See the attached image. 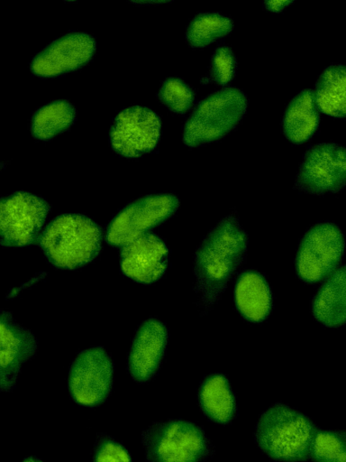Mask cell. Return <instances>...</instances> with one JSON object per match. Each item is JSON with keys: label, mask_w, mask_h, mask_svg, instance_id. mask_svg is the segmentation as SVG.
<instances>
[{"label": "cell", "mask_w": 346, "mask_h": 462, "mask_svg": "<svg viewBox=\"0 0 346 462\" xmlns=\"http://www.w3.org/2000/svg\"><path fill=\"white\" fill-rule=\"evenodd\" d=\"M247 235L238 218L224 217L207 234L195 254V291L201 314L214 305L241 263Z\"/></svg>", "instance_id": "6da1fadb"}, {"label": "cell", "mask_w": 346, "mask_h": 462, "mask_svg": "<svg viewBox=\"0 0 346 462\" xmlns=\"http://www.w3.org/2000/svg\"><path fill=\"white\" fill-rule=\"evenodd\" d=\"M315 424L302 412L275 403L259 418L255 428L258 447L278 462H302L309 458Z\"/></svg>", "instance_id": "7a4b0ae2"}, {"label": "cell", "mask_w": 346, "mask_h": 462, "mask_svg": "<svg viewBox=\"0 0 346 462\" xmlns=\"http://www.w3.org/2000/svg\"><path fill=\"white\" fill-rule=\"evenodd\" d=\"M102 233L86 216L65 214L53 219L40 235L39 244L50 262L72 269L91 262L99 253Z\"/></svg>", "instance_id": "3957f363"}, {"label": "cell", "mask_w": 346, "mask_h": 462, "mask_svg": "<svg viewBox=\"0 0 346 462\" xmlns=\"http://www.w3.org/2000/svg\"><path fill=\"white\" fill-rule=\"evenodd\" d=\"M150 462H202L211 454L204 430L185 420L156 422L142 433Z\"/></svg>", "instance_id": "277c9868"}, {"label": "cell", "mask_w": 346, "mask_h": 462, "mask_svg": "<svg viewBox=\"0 0 346 462\" xmlns=\"http://www.w3.org/2000/svg\"><path fill=\"white\" fill-rule=\"evenodd\" d=\"M246 107V97L238 88L213 93L197 105L187 120L184 143L194 147L220 139L239 123Z\"/></svg>", "instance_id": "5b68a950"}, {"label": "cell", "mask_w": 346, "mask_h": 462, "mask_svg": "<svg viewBox=\"0 0 346 462\" xmlns=\"http://www.w3.org/2000/svg\"><path fill=\"white\" fill-rule=\"evenodd\" d=\"M344 252L340 228L329 222L312 226L302 238L296 256V270L303 281L317 282L338 269Z\"/></svg>", "instance_id": "8992f818"}, {"label": "cell", "mask_w": 346, "mask_h": 462, "mask_svg": "<svg viewBox=\"0 0 346 462\" xmlns=\"http://www.w3.org/2000/svg\"><path fill=\"white\" fill-rule=\"evenodd\" d=\"M50 210L41 198L15 192L0 199V244L23 246L35 242Z\"/></svg>", "instance_id": "52a82bcc"}, {"label": "cell", "mask_w": 346, "mask_h": 462, "mask_svg": "<svg viewBox=\"0 0 346 462\" xmlns=\"http://www.w3.org/2000/svg\"><path fill=\"white\" fill-rule=\"evenodd\" d=\"M178 204V199L171 194L150 195L132 202L110 223L107 241L114 245H125L171 217Z\"/></svg>", "instance_id": "ba28073f"}, {"label": "cell", "mask_w": 346, "mask_h": 462, "mask_svg": "<svg viewBox=\"0 0 346 462\" xmlns=\"http://www.w3.org/2000/svg\"><path fill=\"white\" fill-rule=\"evenodd\" d=\"M113 383V364L101 347L82 351L74 360L68 374L72 398L85 406H97L109 395Z\"/></svg>", "instance_id": "9c48e42d"}, {"label": "cell", "mask_w": 346, "mask_h": 462, "mask_svg": "<svg viewBox=\"0 0 346 462\" xmlns=\"http://www.w3.org/2000/svg\"><path fill=\"white\" fill-rule=\"evenodd\" d=\"M345 149L336 143H319L305 155L295 187L312 194L336 192L345 184Z\"/></svg>", "instance_id": "30bf717a"}, {"label": "cell", "mask_w": 346, "mask_h": 462, "mask_svg": "<svg viewBox=\"0 0 346 462\" xmlns=\"http://www.w3.org/2000/svg\"><path fill=\"white\" fill-rule=\"evenodd\" d=\"M160 120L150 108L134 106L118 114L110 132L114 150L138 157L154 149L160 135Z\"/></svg>", "instance_id": "8fae6325"}, {"label": "cell", "mask_w": 346, "mask_h": 462, "mask_svg": "<svg viewBox=\"0 0 346 462\" xmlns=\"http://www.w3.org/2000/svg\"><path fill=\"white\" fill-rule=\"evenodd\" d=\"M95 50L96 42L91 35L68 33L38 53L31 63V69L40 77H54L86 63Z\"/></svg>", "instance_id": "7c38bea8"}, {"label": "cell", "mask_w": 346, "mask_h": 462, "mask_svg": "<svg viewBox=\"0 0 346 462\" xmlns=\"http://www.w3.org/2000/svg\"><path fill=\"white\" fill-rule=\"evenodd\" d=\"M37 348L33 334L0 309V391L14 388L22 365Z\"/></svg>", "instance_id": "4fadbf2b"}, {"label": "cell", "mask_w": 346, "mask_h": 462, "mask_svg": "<svg viewBox=\"0 0 346 462\" xmlns=\"http://www.w3.org/2000/svg\"><path fill=\"white\" fill-rule=\"evenodd\" d=\"M168 256L164 242L148 232L123 246L121 269L125 275L137 282H153L164 273Z\"/></svg>", "instance_id": "5bb4252c"}, {"label": "cell", "mask_w": 346, "mask_h": 462, "mask_svg": "<svg viewBox=\"0 0 346 462\" xmlns=\"http://www.w3.org/2000/svg\"><path fill=\"white\" fill-rule=\"evenodd\" d=\"M167 341V328L160 321L150 319L141 324L133 338L128 357V370L136 382L144 383L156 374Z\"/></svg>", "instance_id": "9a60e30c"}, {"label": "cell", "mask_w": 346, "mask_h": 462, "mask_svg": "<svg viewBox=\"0 0 346 462\" xmlns=\"http://www.w3.org/2000/svg\"><path fill=\"white\" fill-rule=\"evenodd\" d=\"M234 301L244 319L263 321L272 307L271 291L265 278L254 271L242 273L235 283Z\"/></svg>", "instance_id": "2e32d148"}, {"label": "cell", "mask_w": 346, "mask_h": 462, "mask_svg": "<svg viewBox=\"0 0 346 462\" xmlns=\"http://www.w3.org/2000/svg\"><path fill=\"white\" fill-rule=\"evenodd\" d=\"M346 273L342 265L328 276L315 294L312 310L315 319L325 327L337 328L346 319Z\"/></svg>", "instance_id": "e0dca14e"}, {"label": "cell", "mask_w": 346, "mask_h": 462, "mask_svg": "<svg viewBox=\"0 0 346 462\" xmlns=\"http://www.w3.org/2000/svg\"><path fill=\"white\" fill-rule=\"evenodd\" d=\"M318 124L319 108L314 91L302 90L287 106L282 121L283 132L293 143H302L314 134Z\"/></svg>", "instance_id": "ac0fdd59"}, {"label": "cell", "mask_w": 346, "mask_h": 462, "mask_svg": "<svg viewBox=\"0 0 346 462\" xmlns=\"http://www.w3.org/2000/svg\"><path fill=\"white\" fill-rule=\"evenodd\" d=\"M198 402L204 414L219 424L229 423L237 407L228 379L219 374L207 376L198 390Z\"/></svg>", "instance_id": "d6986e66"}, {"label": "cell", "mask_w": 346, "mask_h": 462, "mask_svg": "<svg viewBox=\"0 0 346 462\" xmlns=\"http://www.w3.org/2000/svg\"><path fill=\"white\" fill-rule=\"evenodd\" d=\"M319 110L339 118L346 114V70L342 65L326 68L314 91Z\"/></svg>", "instance_id": "ffe728a7"}, {"label": "cell", "mask_w": 346, "mask_h": 462, "mask_svg": "<svg viewBox=\"0 0 346 462\" xmlns=\"http://www.w3.org/2000/svg\"><path fill=\"white\" fill-rule=\"evenodd\" d=\"M76 111L66 100H56L39 108L32 119V133L41 140L50 139L67 129L74 121Z\"/></svg>", "instance_id": "44dd1931"}, {"label": "cell", "mask_w": 346, "mask_h": 462, "mask_svg": "<svg viewBox=\"0 0 346 462\" xmlns=\"http://www.w3.org/2000/svg\"><path fill=\"white\" fill-rule=\"evenodd\" d=\"M232 27V20L220 14H199L188 24L186 37L190 45L203 47L225 36Z\"/></svg>", "instance_id": "7402d4cb"}, {"label": "cell", "mask_w": 346, "mask_h": 462, "mask_svg": "<svg viewBox=\"0 0 346 462\" xmlns=\"http://www.w3.org/2000/svg\"><path fill=\"white\" fill-rule=\"evenodd\" d=\"M314 462H346V438L343 431L318 430L310 456Z\"/></svg>", "instance_id": "603a6c76"}, {"label": "cell", "mask_w": 346, "mask_h": 462, "mask_svg": "<svg viewBox=\"0 0 346 462\" xmlns=\"http://www.w3.org/2000/svg\"><path fill=\"white\" fill-rule=\"evenodd\" d=\"M159 97L171 111L183 114L191 107L194 93L183 80L169 78L160 87Z\"/></svg>", "instance_id": "cb8c5ba5"}, {"label": "cell", "mask_w": 346, "mask_h": 462, "mask_svg": "<svg viewBox=\"0 0 346 462\" xmlns=\"http://www.w3.org/2000/svg\"><path fill=\"white\" fill-rule=\"evenodd\" d=\"M236 61L232 50L222 46L215 50L211 63V74L215 82L224 85L235 73Z\"/></svg>", "instance_id": "d4e9b609"}, {"label": "cell", "mask_w": 346, "mask_h": 462, "mask_svg": "<svg viewBox=\"0 0 346 462\" xmlns=\"http://www.w3.org/2000/svg\"><path fill=\"white\" fill-rule=\"evenodd\" d=\"M93 462H132L127 449L107 436H101L95 447Z\"/></svg>", "instance_id": "484cf974"}, {"label": "cell", "mask_w": 346, "mask_h": 462, "mask_svg": "<svg viewBox=\"0 0 346 462\" xmlns=\"http://www.w3.org/2000/svg\"><path fill=\"white\" fill-rule=\"evenodd\" d=\"M290 3H292V1L270 0V1L264 2V6L270 11L278 12V11L284 9Z\"/></svg>", "instance_id": "4316f807"}, {"label": "cell", "mask_w": 346, "mask_h": 462, "mask_svg": "<svg viewBox=\"0 0 346 462\" xmlns=\"http://www.w3.org/2000/svg\"><path fill=\"white\" fill-rule=\"evenodd\" d=\"M23 462H42V461L38 458L30 457H27L24 460H23Z\"/></svg>", "instance_id": "83f0119b"}]
</instances>
